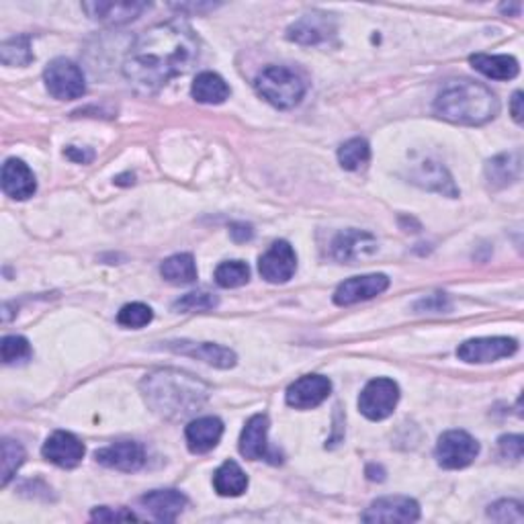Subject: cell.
Here are the masks:
<instances>
[{"label":"cell","mask_w":524,"mask_h":524,"mask_svg":"<svg viewBox=\"0 0 524 524\" xmlns=\"http://www.w3.org/2000/svg\"><path fill=\"white\" fill-rule=\"evenodd\" d=\"M197 58L199 39L187 23H160L144 31L127 51L123 76L134 91L152 94L191 70Z\"/></svg>","instance_id":"cell-1"},{"label":"cell","mask_w":524,"mask_h":524,"mask_svg":"<svg viewBox=\"0 0 524 524\" xmlns=\"http://www.w3.org/2000/svg\"><path fill=\"white\" fill-rule=\"evenodd\" d=\"M142 393L158 416L185 420L205 406L209 388L193 375L165 369L145 377L142 381Z\"/></svg>","instance_id":"cell-2"},{"label":"cell","mask_w":524,"mask_h":524,"mask_svg":"<svg viewBox=\"0 0 524 524\" xmlns=\"http://www.w3.org/2000/svg\"><path fill=\"white\" fill-rule=\"evenodd\" d=\"M500 102L487 87L474 80H451L434 99V113L457 125H484L497 115Z\"/></svg>","instance_id":"cell-3"},{"label":"cell","mask_w":524,"mask_h":524,"mask_svg":"<svg viewBox=\"0 0 524 524\" xmlns=\"http://www.w3.org/2000/svg\"><path fill=\"white\" fill-rule=\"evenodd\" d=\"M254 87L277 109H294L305 94V80L287 66H269L256 76Z\"/></svg>","instance_id":"cell-4"},{"label":"cell","mask_w":524,"mask_h":524,"mask_svg":"<svg viewBox=\"0 0 524 524\" xmlns=\"http://www.w3.org/2000/svg\"><path fill=\"white\" fill-rule=\"evenodd\" d=\"M46 89L58 101H74L87 92V80L79 66L66 58L49 62L44 72Z\"/></svg>","instance_id":"cell-5"},{"label":"cell","mask_w":524,"mask_h":524,"mask_svg":"<svg viewBox=\"0 0 524 524\" xmlns=\"http://www.w3.org/2000/svg\"><path fill=\"white\" fill-rule=\"evenodd\" d=\"M400 401V388L393 380L388 377H380V380H373L367 383V388L363 390L358 398V410L365 418L373 420H385L393 414V410L398 408Z\"/></svg>","instance_id":"cell-6"},{"label":"cell","mask_w":524,"mask_h":524,"mask_svg":"<svg viewBox=\"0 0 524 524\" xmlns=\"http://www.w3.org/2000/svg\"><path fill=\"white\" fill-rule=\"evenodd\" d=\"M479 454V443L465 431H449L438 438L436 461L444 469H463Z\"/></svg>","instance_id":"cell-7"},{"label":"cell","mask_w":524,"mask_h":524,"mask_svg":"<svg viewBox=\"0 0 524 524\" xmlns=\"http://www.w3.org/2000/svg\"><path fill=\"white\" fill-rule=\"evenodd\" d=\"M519 350V342L506 337L494 338H474L463 342L457 350V357L465 363H494V360L508 358Z\"/></svg>","instance_id":"cell-8"},{"label":"cell","mask_w":524,"mask_h":524,"mask_svg":"<svg viewBox=\"0 0 524 524\" xmlns=\"http://www.w3.org/2000/svg\"><path fill=\"white\" fill-rule=\"evenodd\" d=\"M297 269V256L285 240L274 242L269 251H266L259 261V271L264 281L273 283V285H281L287 283L295 274Z\"/></svg>","instance_id":"cell-9"},{"label":"cell","mask_w":524,"mask_h":524,"mask_svg":"<svg viewBox=\"0 0 524 524\" xmlns=\"http://www.w3.org/2000/svg\"><path fill=\"white\" fill-rule=\"evenodd\" d=\"M420 519V506L406 496H388L375 500L363 514L365 522H416Z\"/></svg>","instance_id":"cell-10"},{"label":"cell","mask_w":524,"mask_h":524,"mask_svg":"<svg viewBox=\"0 0 524 524\" xmlns=\"http://www.w3.org/2000/svg\"><path fill=\"white\" fill-rule=\"evenodd\" d=\"M332 383L324 375H305L289 385L287 403L295 410H312L328 400Z\"/></svg>","instance_id":"cell-11"},{"label":"cell","mask_w":524,"mask_h":524,"mask_svg":"<svg viewBox=\"0 0 524 524\" xmlns=\"http://www.w3.org/2000/svg\"><path fill=\"white\" fill-rule=\"evenodd\" d=\"M390 287V279L385 274H365V277H352L340 283L337 294H334V304L337 305H355L358 302H367L381 295Z\"/></svg>","instance_id":"cell-12"},{"label":"cell","mask_w":524,"mask_h":524,"mask_svg":"<svg viewBox=\"0 0 524 524\" xmlns=\"http://www.w3.org/2000/svg\"><path fill=\"white\" fill-rule=\"evenodd\" d=\"M41 454L58 467L72 469L80 465L84 459V444L72 433L58 431L48 438L44 449H41Z\"/></svg>","instance_id":"cell-13"},{"label":"cell","mask_w":524,"mask_h":524,"mask_svg":"<svg viewBox=\"0 0 524 524\" xmlns=\"http://www.w3.org/2000/svg\"><path fill=\"white\" fill-rule=\"evenodd\" d=\"M94 457H97L101 465L117 471H127V474H130V471L142 469V465L145 463L144 446L135 441L109 444L105 449L94 453Z\"/></svg>","instance_id":"cell-14"},{"label":"cell","mask_w":524,"mask_h":524,"mask_svg":"<svg viewBox=\"0 0 524 524\" xmlns=\"http://www.w3.org/2000/svg\"><path fill=\"white\" fill-rule=\"evenodd\" d=\"M377 252V240L369 234V231L360 230H347L337 236L332 242V254L334 259L340 262L355 264L357 261L365 259Z\"/></svg>","instance_id":"cell-15"},{"label":"cell","mask_w":524,"mask_h":524,"mask_svg":"<svg viewBox=\"0 0 524 524\" xmlns=\"http://www.w3.org/2000/svg\"><path fill=\"white\" fill-rule=\"evenodd\" d=\"M140 504L160 522H175L187 508V496L176 489H154L140 497Z\"/></svg>","instance_id":"cell-16"},{"label":"cell","mask_w":524,"mask_h":524,"mask_svg":"<svg viewBox=\"0 0 524 524\" xmlns=\"http://www.w3.org/2000/svg\"><path fill=\"white\" fill-rule=\"evenodd\" d=\"M3 191L16 201H25L37 191L36 175L23 160L8 158L3 165Z\"/></svg>","instance_id":"cell-17"},{"label":"cell","mask_w":524,"mask_h":524,"mask_svg":"<svg viewBox=\"0 0 524 524\" xmlns=\"http://www.w3.org/2000/svg\"><path fill=\"white\" fill-rule=\"evenodd\" d=\"M84 11L91 19L105 25H125L135 21L144 11H148V3H84Z\"/></svg>","instance_id":"cell-18"},{"label":"cell","mask_w":524,"mask_h":524,"mask_svg":"<svg viewBox=\"0 0 524 524\" xmlns=\"http://www.w3.org/2000/svg\"><path fill=\"white\" fill-rule=\"evenodd\" d=\"M168 348L180 352V355L191 357V358H199L203 360V363L218 367V369H231L236 365L234 350L219 347V345H211V342L180 340V342H168Z\"/></svg>","instance_id":"cell-19"},{"label":"cell","mask_w":524,"mask_h":524,"mask_svg":"<svg viewBox=\"0 0 524 524\" xmlns=\"http://www.w3.org/2000/svg\"><path fill=\"white\" fill-rule=\"evenodd\" d=\"M221 434H223V424L219 418L216 416L197 418L187 426V431H185L188 451L195 454L209 453L218 446Z\"/></svg>","instance_id":"cell-20"},{"label":"cell","mask_w":524,"mask_h":524,"mask_svg":"<svg viewBox=\"0 0 524 524\" xmlns=\"http://www.w3.org/2000/svg\"><path fill=\"white\" fill-rule=\"evenodd\" d=\"M266 434H269V418H266L264 414L252 416L246 422L242 436H240V453L251 461L269 457V443H266Z\"/></svg>","instance_id":"cell-21"},{"label":"cell","mask_w":524,"mask_h":524,"mask_svg":"<svg viewBox=\"0 0 524 524\" xmlns=\"http://www.w3.org/2000/svg\"><path fill=\"white\" fill-rule=\"evenodd\" d=\"M522 170V158L520 152H508L500 154V156L492 158L486 165V178L494 188H504L520 178Z\"/></svg>","instance_id":"cell-22"},{"label":"cell","mask_w":524,"mask_h":524,"mask_svg":"<svg viewBox=\"0 0 524 524\" xmlns=\"http://www.w3.org/2000/svg\"><path fill=\"white\" fill-rule=\"evenodd\" d=\"M332 33V25L328 15L322 13H314V15H305L299 19L294 27L289 29V39L297 41V44L304 46H312V44H320V41L328 39Z\"/></svg>","instance_id":"cell-23"},{"label":"cell","mask_w":524,"mask_h":524,"mask_svg":"<svg viewBox=\"0 0 524 524\" xmlns=\"http://www.w3.org/2000/svg\"><path fill=\"white\" fill-rule=\"evenodd\" d=\"M469 62L479 74H484L492 80H512V79H517L520 72V66L512 56L476 54L469 58Z\"/></svg>","instance_id":"cell-24"},{"label":"cell","mask_w":524,"mask_h":524,"mask_svg":"<svg viewBox=\"0 0 524 524\" xmlns=\"http://www.w3.org/2000/svg\"><path fill=\"white\" fill-rule=\"evenodd\" d=\"M191 94L197 102H203V105H221L230 97V87L219 74L201 72L193 82Z\"/></svg>","instance_id":"cell-25"},{"label":"cell","mask_w":524,"mask_h":524,"mask_svg":"<svg viewBox=\"0 0 524 524\" xmlns=\"http://www.w3.org/2000/svg\"><path fill=\"white\" fill-rule=\"evenodd\" d=\"M213 487L219 496L226 497L242 496L248 487V477L236 461H226L213 476Z\"/></svg>","instance_id":"cell-26"},{"label":"cell","mask_w":524,"mask_h":524,"mask_svg":"<svg viewBox=\"0 0 524 524\" xmlns=\"http://www.w3.org/2000/svg\"><path fill=\"white\" fill-rule=\"evenodd\" d=\"M414 183L449 197H457L459 193L449 173H446L441 165H436V162H422V165L418 166V173L414 175Z\"/></svg>","instance_id":"cell-27"},{"label":"cell","mask_w":524,"mask_h":524,"mask_svg":"<svg viewBox=\"0 0 524 524\" xmlns=\"http://www.w3.org/2000/svg\"><path fill=\"white\" fill-rule=\"evenodd\" d=\"M162 277L173 285H188L197 281V264L191 254H175L162 262Z\"/></svg>","instance_id":"cell-28"},{"label":"cell","mask_w":524,"mask_h":524,"mask_svg":"<svg viewBox=\"0 0 524 524\" xmlns=\"http://www.w3.org/2000/svg\"><path fill=\"white\" fill-rule=\"evenodd\" d=\"M369 158H371V148H369V142L363 137H352L347 144H342V148L338 150V162L345 170H360Z\"/></svg>","instance_id":"cell-29"},{"label":"cell","mask_w":524,"mask_h":524,"mask_svg":"<svg viewBox=\"0 0 524 524\" xmlns=\"http://www.w3.org/2000/svg\"><path fill=\"white\" fill-rule=\"evenodd\" d=\"M25 463V449L21 443L13 441V438H5L3 441V467H0V484L6 487L11 484L16 471Z\"/></svg>","instance_id":"cell-30"},{"label":"cell","mask_w":524,"mask_h":524,"mask_svg":"<svg viewBox=\"0 0 524 524\" xmlns=\"http://www.w3.org/2000/svg\"><path fill=\"white\" fill-rule=\"evenodd\" d=\"M251 279V269L242 261H230L221 262L216 269V283L223 289H236L242 287Z\"/></svg>","instance_id":"cell-31"},{"label":"cell","mask_w":524,"mask_h":524,"mask_svg":"<svg viewBox=\"0 0 524 524\" xmlns=\"http://www.w3.org/2000/svg\"><path fill=\"white\" fill-rule=\"evenodd\" d=\"M0 59L6 66H27L33 59L29 37L19 36L5 41L3 48H0Z\"/></svg>","instance_id":"cell-32"},{"label":"cell","mask_w":524,"mask_h":524,"mask_svg":"<svg viewBox=\"0 0 524 524\" xmlns=\"http://www.w3.org/2000/svg\"><path fill=\"white\" fill-rule=\"evenodd\" d=\"M219 299L213 294H205V291H193V294H187L180 299H176L173 309L178 314H201L209 312V309L218 307Z\"/></svg>","instance_id":"cell-33"},{"label":"cell","mask_w":524,"mask_h":524,"mask_svg":"<svg viewBox=\"0 0 524 524\" xmlns=\"http://www.w3.org/2000/svg\"><path fill=\"white\" fill-rule=\"evenodd\" d=\"M152 309L144 304H127L122 309H119L117 314V322L119 326H123V328H144V326H148L152 322Z\"/></svg>","instance_id":"cell-34"},{"label":"cell","mask_w":524,"mask_h":524,"mask_svg":"<svg viewBox=\"0 0 524 524\" xmlns=\"http://www.w3.org/2000/svg\"><path fill=\"white\" fill-rule=\"evenodd\" d=\"M0 352H3L5 365H13L27 360L31 357V347L27 338L23 337H5L3 345H0Z\"/></svg>","instance_id":"cell-35"},{"label":"cell","mask_w":524,"mask_h":524,"mask_svg":"<svg viewBox=\"0 0 524 524\" xmlns=\"http://www.w3.org/2000/svg\"><path fill=\"white\" fill-rule=\"evenodd\" d=\"M487 517L496 522H524L522 504L514 500H500L494 506H489Z\"/></svg>","instance_id":"cell-36"},{"label":"cell","mask_w":524,"mask_h":524,"mask_svg":"<svg viewBox=\"0 0 524 524\" xmlns=\"http://www.w3.org/2000/svg\"><path fill=\"white\" fill-rule=\"evenodd\" d=\"M91 520H94V522H117V520L125 522V520H137V517L134 512L125 510V508L113 510V508H107V506H102V508L92 510Z\"/></svg>","instance_id":"cell-37"},{"label":"cell","mask_w":524,"mask_h":524,"mask_svg":"<svg viewBox=\"0 0 524 524\" xmlns=\"http://www.w3.org/2000/svg\"><path fill=\"white\" fill-rule=\"evenodd\" d=\"M500 454L504 459H512V461H520L522 459V436L519 434H508L502 436L500 441Z\"/></svg>","instance_id":"cell-38"},{"label":"cell","mask_w":524,"mask_h":524,"mask_svg":"<svg viewBox=\"0 0 524 524\" xmlns=\"http://www.w3.org/2000/svg\"><path fill=\"white\" fill-rule=\"evenodd\" d=\"M444 302H446L444 294L443 295L436 294V295H431L428 299H422V302H418L416 309H426V312H443V309L449 307Z\"/></svg>","instance_id":"cell-39"},{"label":"cell","mask_w":524,"mask_h":524,"mask_svg":"<svg viewBox=\"0 0 524 524\" xmlns=\"http://www.w3.org/2000/svg\"><path fill=\"white\" fill-rule=\"evenodd\" d=\"M230 236L234 242L242 244V242H248V240H252L254 230L252 226H248V223H234V226L230 228Z\"/></svg>","instance_id":"cell-40"},{"label":"cell","mask_w":524,"mask_h":524,"mask_svg":"<svg viewBox=\"0 0 524 524\" xmlns=\"http://www.w3.org/2000/svg\"><path fill=\"white\" fill-rule=\"evenodd\" d=\"M510 111H512V117L517 123H522V115H524V99H522V92L517 91L512 94V101H510Z\"/></svg>","instance_id":"cell-41"},{"label":"cell","mask_w":524,"mask_h":524,"mask_svg":"<svg viewBox=\"0 0 524 524\" xmlns=\"http://www.w3.org/2000/svg\"><path fill=\"white\" fill-rule=\"evenodd\" d=\"M66 154H68V158H72V160H76V162H82V165H84V162H91L92 156H94L92 152L84 154V152H79L76 148H68Z\"/></svg>","instance_id":"cell-42"},{"label":"cell","mask_w":524,"mask_h":524,"mask_svg":"<svg viewBox=\"0 0 524 524\" xmlns=\"http://www.w3.org/2000/svg\"><path fill=\"white\" fill-rule=\"evenodd\" d=\"M520 8H522L520 3H519V5H502L500 11H502V13H514V15H519Z\"/></svg>","instance_id":"cell-43"}]
</instances>
